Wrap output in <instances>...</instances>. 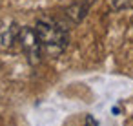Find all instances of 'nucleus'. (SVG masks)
Segmentation results:
<instances>
[{
    "label": "nucleus",
    "instance_id": "1",
    "mask_svg": "<svg viewBox=\"0 0 133 126\" xmlns=\"http://www.w3.org/2000/svg\"><path fill=\"white\" fill-rule=\"evenodd\" d=\"M35 31L38 35L40 46H42V53L57 59L60 57L68 44H69V33L68 29L55 18H38Z\"/></svg>",
    "mask_w": 133,
    "mask_h": 126
},
{
    "label": "nucleus",
    "instance_id": "2",
    "mask_svg": "<svg viewBox=\"0 0 133 126\" xmlns=\"http://www.w3.org/2000/svg\"><path fill=\"white\" fill-rule=\"evenodd\" d=\"M17 40L20 42V48L26 53L29 64L35 66L42 60V46H40V40H38V35H37L35 28H28V26L18 28Z\"/></svg>",
    "mask_w": 133,
    "mask_h": 126
},
{
    "label": "nucleus",
    "instance_id": "3",
    "mask_svg": "<svg viewBox=\"0 0 133 126\" xmlns=\"http://www.w3.org/2000/svg\"><path fill=\"white\" fill-rule=\"evenodd\" d=\"M95 0H75L73 4H69L66 9H64V15L73 22V24H78L86 18V15L89 13V8Z\"/></svg>",
    "mask_w": 133,
    "mask_h": 126
},
{
    "label": "nucleus",
    "instance_id": "4",
    "mask_svg": "<svg viewBox=\"0 0 133 126\" xmlns=\"http://www.w3.org/2000/svg\"><path fill=\"white\" fill-rule=\"evenodd\" d=\"M133 4V0H109V6L113 11H122Z\"/></svg>",
    "mask_w": 133,
    "mask_h": 126
},
{
    "label": "nucleus",
    "instance_id": "5",
    "mask_svg": "<svg viewBox=\"0 0 133 126\" xmlns=\"http://www.w3.org/2000/svg\"><path fill=\"white\" fill-rule=\"evenodd\" d=\"M86 126H97V121H95L91 115H88V117H86Z\"/></svg>",
    "mask_w": 133,
    "mask_h": 126
}]
</instances>
